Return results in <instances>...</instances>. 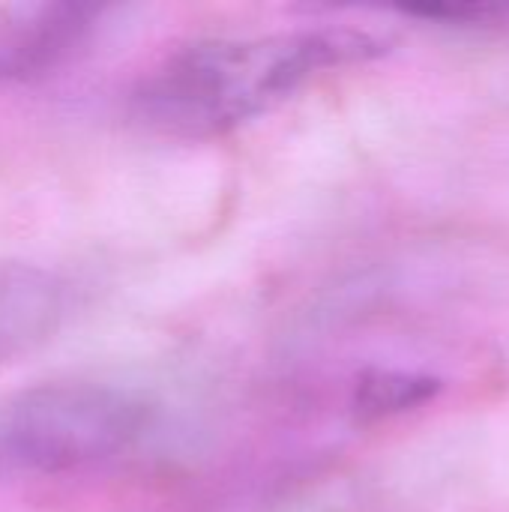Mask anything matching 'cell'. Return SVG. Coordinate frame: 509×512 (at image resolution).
<instances>
[{
    "label": "cell",
    "mask_w": 509,
    "mask_h": 512,
    "mask_svg": "<svg viewBox=\"0 0 509 512\" xmlns=\"http://www.w3.org/2000/svg\"><path fill=\"white\" fill-rule=\"evenodd\" d=\"M96 3H21L0 9V81H27L66 63L102 21Z\"/></svg>",
    "instance_id": "3"
},
{
    "label": "cell",
    "mask_w": 509,
    "mask_h": 512,
    "mask_svg": "<svg viewBox=\"0 0 509 512\" xmlns=\"http://www.w3.org/2000/svg\"><path fill=\"white\" fill-rule=\"evenodd\" d=\"M441 393V381L417 372L396 369H369L354 384V411L363 420H384L414 408H423Z\"/></svg>",
    "instance_id": "5"
},
{
    "label": "cell",
    "mask_w": 509,
    "mask_h": 512,
    "mask_svg": "<svg viewBox=\"0 0 509 512\" xmlns=\"http://www.w3.org/2000/svg\"><path fill=\"white\" fill-rule=\"evenodd\" d=\"M147 396L102 381H48L0 402V465L69 474L132 450L153 426Z\"/></svg>",
    "instance_id": "2"
},
{
    "label": "cell",
    "mask_w": 509,
    "mask_h": 512,
    "mask_svg": "<svg viewBox=\"0 0 509 512\" xmlns=\"http://www.w3.org/2000/svg\"><path fill=\"white\" fill-rule=\"evenodd\" d=\"M66 282L30 261H0V363L45 345L63 324Z\"/></svg>",
    "instance_id": "4"
},
{
    "label": "cell",
    "mask_w": 509,
    "mask_h": 512,
    "mask_svg": "<svg viewBox=\"0 0 509 512\" xmlns=\"http://www.w3.org/2000/svg\"><path fill=\"white\" fill-rule=\"evenodd\" d=\"M402 12L414 18H429V21L468 24V21H483L489 15H498L501 9L492 3H414V6H402Z\"/></svg>",
    "instance_id": "6"
},
{
    "label": "cell",
    "mask_w": 509,
    "mask_h": 512,
    "mask_svg": "<svg viewBox=\"0 0 509 512\" xmlns=\"http://www.w3.org/2000/svg\"><path fill=\"white\" fill-rule=\"evenodd\" d=\"M381 51L384 39L351 27L198 39L135 84L132 114L162 135L213 138L273 111L315 75Z\"/></svg>",
    "instance_id": "1"
}]
</instances>
